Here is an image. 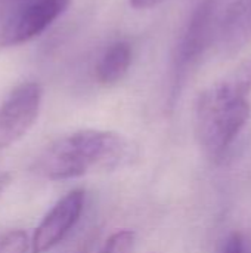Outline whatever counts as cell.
<instances>
[{
	"label": "cell",
	"instance_id": "13",
	"mask_svg": "<svg viewBox=\"0 0 251 253\" xmlns=\"http://www.w3.org/2000/svg\"><path fill=\"white\" fill-rule=\"evenodd\" d=\"M10 181H12V178H10L9 173H0V197L4 193V190L9 187Z\"/></svg>",
	"mask_w": 251,
	"mask_h": 253
},
{
	"label": "cell",
	"instance_id": "6",
	"mask_svg": "<svg viewBox=\"0 0 251 253\" xmlns=\"http://www.w3.org/2000/svg\"><path fill=\"white\" fill-rule=\"evenodd\" d=\"M219 37L226 53H237L251 42V0H232L222 24Z\"/></svg>",
	"mask_w": 251,
	"mask_h": 253
},
{
	"label": "cell",
	"instance_id": "5",
	"mask_svg": "<svg viewBox=\"0 0 251 253\" xmlns=\"http://www.w3.org/2000/svg\"><path fill=\"white\" fill-rule=\"evenodd\" d=\"M84 208V191L72 190L65 194L37 225L30 248L33 253H47L56 248L75 227Z\"/></svg>",
	"mask_w": 251,
	"mask_h": 253
},
{
	"label": "cell",
	"instance_id": "7",
	"mask_svg": "<svg viewBox=\"0 0 251 253\" xmlns=\"http://www.w3.org/2000/svg\"><path fill=\"white\" fill-rule=\"evenodd\" d=\"M133 58V49L129 42L118 40L109 44L96 64V80L104 86L118 83L129 71Z\"/></svg>",
	"mask_w": 251,
	"mask_h": 253
},
{
	"label": "cell",
	"instance_id": "12",
	"mask_svg": "<svg viewBox=\"0 0 251 253\" xmlns=\"http://www.w3.org/2000/svg\"><path fill=\"white\" fill-rule=\"evenodd\" d=\"M164 1L166 0H129V3L135 9H151V7H155Z\"/></svg>",
	"mask_w": 251,
	"mask_h": 253
},
{
	"label": "cell",
	"instance_id": "9",
	"mask_svg": "<svg viewBox=\"0 0 251 253\" xmlns=\"http://www.w3.org/2000/svg\"><path fill=\"white\" fill-rule=\"evenodd\" d=\"M136 234L132 230H118L109 236L99 253H133Z\"/></svg>",
	"mask_w": 251,
	"mask_h": 253
},
{
	"label": "cell",
	"instance_id": "8",
	"mask_svg": "<svg viewBox=\"0 0 251 253\" xmlns=\"http://www.w3.org/2000/svg\"><path fill=\"white\" fill-rule=\"evenodd\" d=\"M41 0H0V33Z\"/></svg>",
	"mask_w": 251,
	"mask_h": 253
},
{
	"label": "cell",
	"instance_id": "11",
	"mask_svg": "<svg viewBox=\"0 0 251 253\" xmlns=\"http://www.w3.org/2000/svg\"><path fill=\"white\" fill-rule=\"evenodd\" d=\"M240 246H241V234L234 233L228 237L222 253H240Z\"/></svg>",
	"mask_w": 251,
	"mask_h": 253
},
{
	"label": "cell",
	"instance_id": "2",
	"mask_svg": "<svg viewBox=\"0 0 251 253\" xmlns=\"http://www.w3.org/2000/svg\"><path fill=\"white\" fill-rule=\"evenodd\" d=\"M251 62L206 87L195 102V138L207 157L219 160L250 119Z\"/></svg>",
	"mask_w": 251,
	"mask_h": 253
},
{
	"label": "cell",
	"instance_id": "14",
	"mask_svg": "<svg viewBox=\"0 0 251 253\" xmlns=\"http://www.w3.org/2000/svg\"><path fill=\"white\" fill-rule=\"evenodd\" d=\"M240 253H251V239L247 236L241 234V246H240Z\"/></svg>",
	"mask_w": 251,
	"mask_h": 253
},
{
	"label": "cell",
	"instance_id": "4",
	"mask_svg": "<svg viewBox=\"0 0 251 253\" xmlns=\"http://www.w3.org/2000/svg\"><path fill=\"white\" fill-rule=\"evenodd\" d=\"M43 89L36 82L18 84L0 105V154L16 144L36 123Z\"/></svg>",
	"mask_w": 251,
	"mask_h": 253
},
{
	"label": "cell",
	"instance_id": "1",
	"mask_svg": "<svg viewBox=\"0 0 251 253\" xmlns=\"http://www.w3.org/2000/svg\"><path fill=\"white\" fill-rule=\"evenodd\" d=\"M138 159L139 148L130 138L112 130L83 129L47 145L34 160L31 172L47 181H67L124 169Z\"/></svg>",
	"mask_w": 251,
	"mask_h": 253
},
{
	"label": "cell",
	"instance_id": "10",
	"mask_svg": "<svg viewBox=\"0 0 251 253\" xmlns=\"http://www.w3.org/2000/svg\"><path fill=\"white\" fill-rule=\"evenodd\" d=\"M30 240L22 230H12L0 239V253H27Z\"/></svg>",
	"mask_w": 251,
	"mask_h": 253
},
{
	"label": "cell",
	"instance_id": "3",
	"mask_svg": "<svg viewBox=\"0 0 251 253\" xmlns=\"http://www.w3.org/2000/svg\"><path fill=\"white\" fill-rule=\"evenodd\" d=\"M217 3L216 0H201L192 10L183 33L175 49L172 59L170 95L175 99L192 74L216 36Z\"/></svg>",
	"mask_w": 251,
	"mask_h": 253
}]
</instances>
